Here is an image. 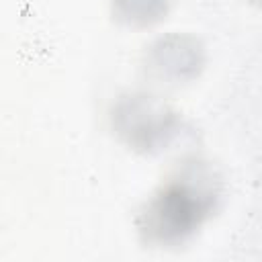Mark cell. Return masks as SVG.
I'll return each mask as SVG.
<instances>
[{"label":"cell","mask_w":262,"mask_h":262,"mask_svg":"<svg viewBox=\"0 0 262 262\" xmlns=\"http://www.w3.org/2000/svg\"><path fill=\"white\" fill-rule=\"evenodd\" d=\"M225 201L223 170L211 158L184 154L137 207V239L149 250H180L221 213Z\"/></svg>","instance_id":"1"},{"label":"cell","mask_w":262,"mask_h":262,"mask_svg":"<svg viewBox=\"0 0 262 262\" xmlns=\"http://www.w3.org/2000/svg\"><path fill=\"white\" fill-rule=\"evenodd\" d=\"M106 127L117 143L147 158L174 149L190 133L184 113L151 86L117 92L106 108Z\"/></svg>","instance_id":"2"},{"label":"cell","mask_w":262,"mask_h":262,"mask_svg":"<svg viewBox=\"0 0 262 262\" xmlns=\"http://www.w3.org/2000/svg\"><path fill=\"white\" fill-rule=\"evenodd\" d=\"M209 63L205 41L190 31H166L151 37L139 55V72L147 86L176 90L196 82Z\"/></svg>","instance_id":"3"},{"label":"cell","mask_w":262,"mask_h":262,"mask_svg":"<svg viewBox=\"0 0 262 262\" xmlns=\"http://www.w3.org/2000/svg\"><path fill=\"white\" fill-rule=\"evenodd\" d=\"M106 10L115 25L141 31L164 23L172 0H106Z\"/></svg>","instance_id":"4"}]
</instances>
